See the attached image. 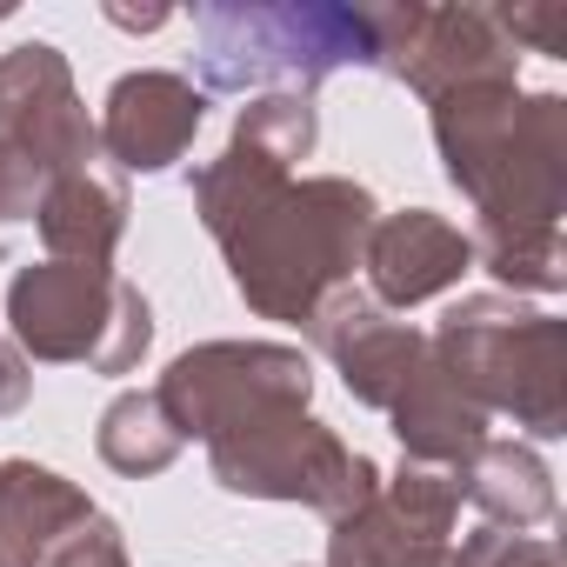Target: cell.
<instances>
[{"label":"cell","instance_id":"6","mask_svg":"<svg viewBox=\"0 0 567 567\" xmlns=\"http://www.w3.org/2000/svg\"><path fill=\"white\" fill-rule=\"evenodd\" d=\"M41 227H48V240H54V247H87V254L101 260V254L114 247V234H121V194H114V187H101V181L68 174V181L48 194Z\"/></svg>","mask_w":567,"mask_h":567},{"label":"cell","instance_id":"2","mask_svg":"<svg viewBox=\"0 0 567 567\" xmlns=\"http://www.w3.org/2000/svg\"><path fill=\"white\" fill-rule=\"evenodd\" d=\"M0 147L28 154L41 174H61L74 161H87V147H94V127L74 101V81L48 41L14 48L0 61Z\"/></svg>","mask_w":567,"mask_h":567},{"label":"cell","instance_id":"4","mask_svg":"<svg viewBox=\"0 0 567 567\" xmlns=\"http://www.w3.org/2000/svg\"><path fill=\"white\" fill-rule=\"evenodd\" d=\"M200 127V94L174 74H127L107 94V154L121 167H167Z\"/></svg>","mask_w":567,"mask_h":567},{"label":"cell","instance_id":"7","mask_svg":"<svg viewBox=\"0 0 567 567\" xmlns=\"http://www.w3.org/2000/svg\"><path fill=\"white\" fill-rule=\"evenodd\" d=\"M34 187H41V167L28 154H14V147H0V220H14L34 200Z\"/></svg>","mask_w":567,"mask_h":567},{"label":"cell","instance_id":"5","mask_svg":"<svg viewBox=\"0 0 567 567\" xmlns=\"http://www.w3.org/2000/svg\"><path fill=\"white\" fill-rule=\"evenodd\" d=\"M467 260V240L447 234L434 214H401L374 234V280L388 301H421L441 280H454Z\"/></svg>","mask_w":567,"mask_h":567},{"label":"cell","instance_id":"3","mask_svg":"<svg viewBox=\"0 0 567 567\" xmlns=\"http://www.w3.org/2000/svg\"><path fill=\"white\" fill-rule=\"evenodd\" d=\"M101 295H114V280H101L94 267H41V274H21V288H14V328H21L41 354H54V361L87 354V361L107 368L101 328H114L121 341H141V348H147V308H134V315H121V321H101V315H94Z\"/></svg>","mask_w":567,"mask_h":567},{"label":"cell","instance_id":"1","mask_svg":"<svg viewBox=\"0 0 567 567\" xmlns=\"http://www.w3.org/2000/svg\"><path fill=\"white\" fill-rule=\"evenodd\" d=\"M348 61H374L368 14H348V8H207L200 14V68L214 87L321 81Z\"/></svg>","mask_w":567,"mask_h":567}]
</instances>
